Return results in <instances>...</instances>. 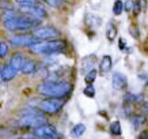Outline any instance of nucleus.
I'll return each mask as SVG.
<instances>
[{
    "label": "nucleus",
    "mask_w": 148,
    "mask_h": 139,
    "mask_svg": "<svg viewBox=\"0 0 148 139\" xmlns=\"http://www.w3.org/2000/svg\"><path fill=\"white\" fill-rule=\"evenodd\" d=\"M86 132V126L83 124V123H79V124H76V126H73V128L71 130V136L72 138H80L82 135Z\"/></svg>",
    "instance_id": "obj_18"
},
{
    "label": "nucleus",
    "mask_w": 148,
    "mask_h": 139,
    "mask_svg": "<svg viewBox=\"0 0 148 139\" xmlns=\"http://www.w3.org/2000/svg\"><path fill=\"white\" fill-rule=\"evenodd\" d=\"M137 139H148V131L147 130L141 131L139 134V136H137Z\"/></svg>",
    "instance_id": "obj_33"
},
{
    "label": "nucleus",
    "mask_w": 148,
    "mask_h": 139,
    "mask_svg": "<svg viewBox=\"0 0 148 139\" xmlns=\"http://www.w3.org/2000/svg\"><path fill=\"white\" fill-rule=\"evenodd\" d=\"M72 91V85L67 81H45L38 86V93L45 98L63 100Z\"/></svg>",
    "instance_id": "obj_1"
},
{
    "label": "nucleus",
    "mask_w": 148,
    "mask_h": 139,
    "mask_svg": "<svg viewBox=\"0 0 148 139\" xmlns=\"http://www.w3.org/2000/svg\"><path fill=\"white\" fill-rule=\"evenodd\" d=\"M32 36L38 41H50L57 40L60 37V32L54 26H40L33 30Z\"/></svg>",
    "instance_id": "obj_5"
},
{
    "label": "nucleus",
    "mask_w": 148,
    "mask_h": 139,
    "mask_svg": "<svg viewBox=\"0 0 148 139\" xmlns=\"http://www.w3.org/2000/svg\"><path fill=\"white\" fill-rule=\"evenodd\" d=\"M124 10L128 11V12H132V10H133V1H126V3H124Z\"/></svg>",
    "instance_id": "obj_31"
},
{
    "label": "nucleus",
    "mask_w": 148,
    "mask_h": 139,
    "mask_svg": "<svg viewBox=\"0 0 148 139\" xmlns=\"http://www.w3.org/2000/svg\"><path fill=\"white\" fill-rule=\"evenodd\" d=\"M45 3L48 6H52V7H54V8H58V7H61V6L64 4L61 0H46Z\"/></svg>",
    "instance_id": "obj_29"
},
{
    "label": "nucleus",
    "mask_w": 148,
    "mask_h": 139,
    "mask_svg": "<svg viewBox=\"0 0 148 139\" xmlns=\"http://www.w3.org/2000/svg\"><path fill=\"white\" fill-rule=\"evenodd\" d=\"M147 121V117L143 116V115H140V116H132L130 117V123H132V126L135 127V128H139L141 127Z\"/></svg>",
    "instance_id": "obj_20"
},
{
    "label": "nucleus",
    "mask_w": 148,
    "mask_h": 139,
    "mask_svg": "<svg viewBox=\"0 0 148 139\" xmlns=\"http://www.w3.org/2000/svg\"><path fill=\"white\" fill-rule=\"evenodd\" d=\"M33 135L38 139H61V135L58 134L56 127L52 124H44L34 128Z\"/></svg>",
    "instance_id": "obj_7"
},
{
    "label": "nucleus",
    "mask_w": 148,
    "mask_h": 139,
    "mask_svg": "<svg viewBox=\"0 0 148 139\" xmlns=\"http://www.w3.org/2000/svg\"><path fill=\"white\" fill-rule=\"evenodd\" d=\"M15 17H16V11L15 10H10V11H3L1 12V21H3V23L8 22V21L15 18Z\"/></svg>",
    "instance_id": "obj_22"
},
{
    "label": "nucleus",
    "mask_w": 148,
    "mask_h": 139,
    "mask_svg": "<svg viewBox=\"0 0 148 139\" xmlns=\"http://www.w3.org/2000/svg\"><path fill=\"white\" fill-rule=\"evenodd\" d=\"M19 12H22V15H27V17L36 18L38 21H42V19L48 18V11L40 3H37V4L32 6V7H26V8H21L19 7Z\"/></svg>",
    "instance_id": "obj_8"
},
{
    "label": "nucleus",
    "mask_w": 148,
    "mask_h": 139,
    "mask_svg": "<svg viewBox=\"0 0 148 139\" xmlns=\"http://www.w3.org/2000/svg\"><path fill=\"white\" fill-rule=\"evenodd\" d=\"M129 34L133 37V38H136V40L140 38V30H139V26H137L136 23H132L129 26Z\"/></svg>",
    "instance_id": "obj_24"
},
{
    "label": "nucleus",
    "mask_w": 148,
    "mask_h": 139,
    "mask_svg": "<svg viewBox=\"0 0 148 139\" xmlns=\"http://www.w3.org/2000/svg\"><path fill=\"white\" fill-rule=\"evenodd\" d=\"M38 1H34V0H19L18 6L21 8H26V7H32V6L37 4Z\"/></svg>",
    "instance_id": "obj_27"
},
{
    "label": "nucleus",
    "mask_w": 148,
    "mask_h": 139,
    "mask_svg": "<svg viewBox=\"0 0 148 139\" xmlns=\"http://www.w3.org/2000/svg\"><path fill=\"white\" fill-rule=\"evenodd\" d=\"M121 132H122V130H121V123H120L118 120L113 121L112 124H110V134L114 135V136H120V135H121Z\"/></svg>",
    "instance_id": "obj_21"
},
{
    "label": "nucleus",
    "mask_w": 148,
    "mask_h": 139,
    "mask_svg": "<svg viewBox=\"0 0 148 139\" xmlns=\"http://www.w3.org/2000/svg\"><path fill=\"white\" fill-rule=\"evenodd\" d=\"M132 11H135V17H137L141 11V1H133V10Z\"/></svg>",
    "instance_id": "obj_30"
},
{
    "label": "nucleus",
    "mask_w": 148,
    "mask_h": 139,
    "mask_svg": "<svg viewBox=\"0 0 148 139\" xmlns=\"http://www.w3.org/2000/svg\"><path fill=\"white\" fill-rule=\"evenodd\" d=\"M122 11H124V3L122 1H116L114 7H113V14L114 15H120Z\"/></svg>",
    "instance_id": "obj_26"
},
{
    "label": "nucleus",
    "mask_w": 148,
    "mask_h": 139,
    "mask_svg": "<svg viewBox=\"0 0 148 139\" xmlns=\"http://www.w3.org/2000/svg\"><path fill=\"white\" fill-rule=\"evenodd\" d=\"M140 100H143V95H135V94H128L124 97V101H128V104L132 102V101H140Z\"/></svg>",
    "instance_id": "obj_28"
},
{
    "label": "nucleus",
    "mask_w": 148,
    "mask_h": 139,
    "mask_svg": "<svg viewBox=\"0 0 148 139\" xmlns=\"http://www.w3.org/2000/svg\"><path fill=\"white\" fill-rule=\"evenodd\" d=\"M44 124H48V120L37 108H26L21 113V116L16 121V126L19 128H33L34 130L37 127L44 126Z\"/></svg>",
    "instance_id": "obj_2"
},
{
    "label": "nucleus",
    "mask_w": 148,
    "mask_h": 139,
    "mask_svg": "<svg viewBox=\"0 0 148 139\" xmlns=\"http://www.w3.org/2000/svg\"><path fill=\"white\" fill-rule=\"evenodd\" d=\"M8 50H10V45L5 41H0V59L5 57L8 55Z\"/></svg>",
    "instance_id": "obj_23"
},
{
    "label": "nucleus",
    "mask_w": 148,
    "mask_h": 139,
    "mask_svg": "<svg viewBox=\"0 0 148 139\" xmlns=\"http://www.w3.org/2000/svg\"><path fill=\"white\" fill-rule=\"evenodd\" d=\"M84 23H86V26L88 27V29L95 30L97 27H99L101 25H102V19L99 18V17H97V15H94V14L87 12L84 15Z\"/></svg>",
    "instance_id": "obj_13"
},
{
    "label": "nucleus",
    "mask_w": 148,
    "mask_h": 139,
    "mask_svg": "<svg viewBox=\"0 0 148 139\" xmlns=\"http://www.w3.org/2000/svg\"><path fill=\"white\" fill-rule=\"evenodd\" d=\"M117 33H118V29H117L116 23L109 22L108 26H106V38H108L109 41H114L117 37Z\"/></svg>",
    "instance_id": "obj_17"
},
{
    "label": "nucleus",
    "mask_w": 148,
    "mask_h": 139,
    "mask_svg": "<svg viewBox=\"0 0 148 139\" xmlns=\"http://www.w3.org/2000/svg\"><path fill=\"white\" fill-rule=\"evenodd\" d=\"M30 52L38 55H45V56H52V55L63 53L67 48V42L64 40H50V41H37L30 46Z\"/></svg>",
    "instance_id": "obj_3"
},
{
    "label": "nucleus",
    "mask_w": 148,
    "mask_h": 139,
    "mask_svg": "<svg viewBox=\"0 0 148 139\" xmlns=\"http://www.w3.org/2000/svg\"><path fill=\"white\" fill-rule=\"evenodd\" d=\"M97 62V56L95 55H88L82 60V66H80V72L83 75H86L87 72L94 68V64Z\"/></svg>",
    "instance_id": "obj_12"
},
{
    "label": "nucleus",
    "mask_w": 148,
    "mask_h": 139,
    "mask_svg": "<svg viewBox=\"0 0 148 139\" xmlns=\"http://www.w3.org/2000/svg\"><path fill=\"white\" fill-rule=\"evenodd\" d=\"M38 40H36L34 37L30 34H14L10 37V44L16 46V48H22V46H30L32 44L37 42Z\"/></svg>",
    "instance_id": "obj_9"
},
{
    "label": "nucleus",
    "mask_w": 148,
    "mask_h": 139,
    "mask_svg": "<svg viewBox=\"0 0 148 139\" xmlns=\"http://www.w3.org/2000/svg\"><path fill=\"white\" fill-rule=\"evenodd\" d=\"M112 83H113V87L116 90H125L128 87V78L122 72L117 71L112 76Z\"/></svg>",
    "instance_id": "obj_10"
},
{
    "label": "nucleus",
    "mask_w": 148,
    "mask_h": 139,
    "mask_svg": "<svg viewBox=\"0 0 148 139\" xmlns=\"http://www.w3.org/2000/svg\"><path fill=\"white\" fill-rule=\"evenodd\" d=\"M41 26V21L27 15H16L14 19L4 23L5 30L8 32H29V30H36L37 27Z\"/></svg>",
    "instance_id": "obj_4"
},
{
    "label": "nucleus",
    "mask_w": 148,
    "mask_h": 139,
    "mask_svg": "<svg viewBox=\"0 0 148 139\" xmlns=\"http://www.w3.org/2000/svg\"><path fill=\"white\" fill-rule=\"evenodd\" d=\"M118 48H120V50H126V45H125V40L124 38L118 40Z\"/></svg>",
    "instance_id": "obj_32"
},
{
    "label": "nucleus",
    "mask_w": 148,
    "mask_h": 139,
    "mask_svg": "<svg viewBox=\"0 0 148 139\" xmlns=\"http://www.w3.org/2000/svg\"><path fill=\"white\" fill-rule=\"evenodd\" d=\"M83 94L86 95V97H88V98H94L95 97V87L92 85H87L83 89Z\"/></svg>",
    "instance_id": "obj_25"
},
{
    "label": "nucleus",
    "mask_w": 148,
    "mask_h": 139,
    "mask_svg": "<svg viewBox=\"0 0 148 139\" xmlns=\"http://www.w3.org/2000/svg\"><path fill=\"white\" fill-rule=\"evenodd\" d=\"M64 106V100L57 98H45L38 104V109L46 115H56Z\"/></svg>",
    "instance_id": "obj_6"
},
{
    "label": "nucleus",
    "mask_w": 148,
    "mask_h": 139,
    "mask_svg": "<svg viewBox=\"0 0 148 139\" xmlns=\"http://www.w3.org/2000/svg\"><path fill=\"white\" fill-rule=\"evenodd\" d=\"M37 68H38V66H37L36 60H33V59H26L21 71H22L25 75H30V74H34V72L37 71Z\"/></svg>",
    "instance_id": "obj_16"
},
{
    "label": "nucleus",
    "mask_w": 148,
    "mask_h": 139,
    "mask_svg": "<svg viewBox=\"0 0 148 139\" xmlns=\"http://www.w3.org/2000/svg\"><path fill=\"white\" fill-rule=\"evenodd\" d=\"M25 55L22 53V52H16V53H14L12 56H11V59H10V66L15 70V71L18 72L22 70L23 64H25Z\"/></svg>",
    "instance_id": "obj_11"
},
{
    "label": "nucleus",
    "mask_w": 148,
    "mask_h": 139,
    "mask_svg": "<svg viewBox=\"0 0 148 139\" xmlns=\"http://www.w3.org/2000/svg\"><path fill=\"white\" fill-rule=\"evenodd\" d=\"M147 42H148V37H147Z\"/></svg>",
    "instance_id": "obj_36"
},
{
    "label": "nucleus",
    "mask_w": 148,
    "mask_h": 139,
    "mask_svg": "<svg viewBox=\"0 0 148 139\" xmlns=\"http://www.w3.org/2000/svg\"><path fill=\"white\" fill-rule=\"evenodd\" d=\"M14 139H38V138H36L33 135V136H16V138H14Z\"/></svg>",
    "instance_id": "obj_34"
},
{
    "label": "nucleus",
    "mask_w": 148,
    "mask_h": 139,
    "mask_svg": "<svg viewBox=\"0 0 148 139\" xmlns=\"http://www.w3.org/2000/svg\"><path fill=\"white\" fill-rule=\"evenodd\" d=\"M112 66H113L112 56L105 55V56L101 59V62H99V72H101V74H103V75H106V74L112 70Z\"/></svg>",
    "instance_id": "obj_15"
},
{
    "label": "nucleus",
    "mask_w": 148,
    "mask_h": 139,
    "mask_svg": "<svg viewBox=\"0 0 148 139\" xmlns=\"http://www.w3.org/2000/svg\"><path fill=\"white\" fill-rule=\"evenodd\" d=\"M18 72L15 71L10 64H5L4 67H1V72H0V78L3 79L4 82H8V81H12L14 78L16 76Z\"/></svg>",
    "instance_id": "obj_14"
},
{
    "label": "nucleus",
    "mask_w": 148,
    "mask_h": 139,
    "mask_svg": "<svg viewBox=\"0 0 148 139\" xmlns=\"http://www.w3.org/2000/svg\"><path fill=\"white\" fill-rule=\"evenodd\" d=\"M99 115H101V116H102V117H105V119H108V113H106V112H103V111H99Z\"/></svg>",
    "instance_id": "obj_35"
},
{
    "label": "nucleus",
    "mask_w": 148,
    "mask_h": 139,
    "mask_svg": "<svg viewBox=\"0 0 148 139\" xmlns=\"http://www.w3.org/2000/svg\"><path fill=\"white\" fill-rule=\"evenodd\" d=\"M97 76H98V70H95V68L90 70V71L84 75L86 83H87V85H92V83L95 82V79H97Z\"/></svg>",
    "instance_id": "obj_19"
}]
</instances>
